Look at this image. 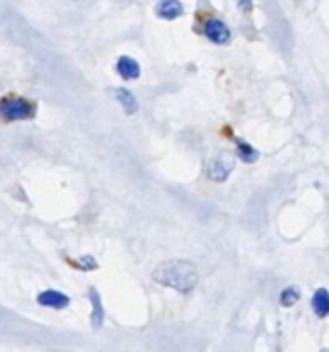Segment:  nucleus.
Returning <instances> with one entry per match:
<instances>
[{
  "instance_id": "nucleus-1",
  "label": "nucleus",
  "mask_w": 329,
  "mask_h": 352,
  "mask_svg": "<svg viewBox=\"0 0 329 352\" xmlns=\"http://www.w3.org/2000/svg\"><path fill=\"white\" fill-rule=\"evenodd\" d=\"M152 278L159 285L171 287L179 293H192L198 285V270L188 260H171V262H163L152 272Z\"/></svg>"
},
{
  "instance_id": "nucleus-2",
  "label": "nucleus",
  "mask_w": 329,
  "mask_h": 352,
  "mask_svg": "<svg viewBox=\"0 0 329 352\" xmlns=\"http://www.w3.org/2000/svg\"><path fill=\"white\" fill-rule=\"evenodd\" d=\"M0 113L6 120H29L35 113V105L23 97H6L0 101Z\"/></svg>"
},
{
  "instance_id": "nucleus-3",
  "label": "nucleus",
  "mask_w": 329,
  "mask_h": 352,
  "mask_svg": "<svg viewBox=\"0 0 329 352\" xmlns=\"http://www.w3.org/2000/svg\"><path fill=\"white\" fill-rule=\"evenodd\" d=\"M233 171V159L229 155H218L208 165V177L214 182H225Z\"/></svg>"
},
{
  "instance_id": "nucleus-4",
  "label": "nucleus",
  "mask_w": 329,
  "mask_h": 352,
  "mask_svg": "<svg viewBox=\"0 0 329 352\" xmlns=\"http://www.w3.org/2000/svg\"><path fill=\"white\" fill-rule=\"evenodd\" d=\"M204 33L210 41L214 43H227L231 39V29L220 21V19H210L204 25Z\"/></svg>"
},
{
  "instance_id": "nucleus-5",
  "label": "nucleus",
  "mask_w": 329,
  "mask_h": 352,
  "mask_svg": "<svg viewBox=\"0 0 329 352\" xmlns=\"http://www.w3.org/2000/svg\"><path fill=\"white\" fill-rule=\"evenodd\" d=\"M37 303L43 307H52V309H64V307H68L70 299L60 291H43L37 297Z\"/></svg>"
},
{
  "instance_id": "nucleus-6",
  "label": "nucleus",
  "mask_w": 329,
  "mask_h": 352,
  "mask_svg": "<svg viewBox=\"0 0 329 352\" xmlns=\"http://www.w3.org/2000/svg\"><path fill=\"white\" fill-rule=\"evenodd\" d=\"M115 70L120 72V76L124 80H132V78H138L140 76V64L130 58V56H122L115 64Z\"/></svg>"
},
{
  "instance_id": "nucleus-7",
  "label": "nucleus",
  "mask_w": 329,
  "mask_h": 352,
  "mask_svg": "<svg viewBox=\"0 0 329 352\" xmlns=\"http://www.w3.org/2000/svg\"><path fill=\"white\" fill-rule=\"evenodd\" d=\"M155 10H157V14H159L161 19L173 21V19H177V16L183 14V4L177 2V0H163V2L157 4Z\"/></svg>"
},
{
  "instance_id": "nucleus-8",
  "label": "nucleus",
  "mask_w": 329,
  "mask_h": 352,
  "mask_svg": "<svg viewBox=\"0 0 329 352\" xmlns=\"http://www.w3.org/2000/svg\"><path fill=\"white\" fill-rule=\"evenodd\" d=\"M115 99H117V103L124 107V111L128 116L138 111V101H136V97L128 89H115Z\"/></svg>"
},
{
  "instance_id": "nucleus-9",
  "label": "nucleus",
  "mask_w": 329,
  "mask_h": 352,
  "mask_svg": "<svg viewBox=\"0 0 329 352\" xmlns=\"http://www.w3.org/2000/svg\"><path fill=\"white\" fill-rule=\"evenodd\" d=\"M91 295V303H93V318H91V326L93 330H99L103 326V305H101V297L97 293V289L89 291Z\"/></svg>"
},
{
  "instance_id": "nucleus-10",
  "label": "nucleus",
  "mask_w": 329,
  "mask_h": 352,
  "mask_svg": "<svg viewBox=\"0 0 329 352\" xmlns=\"http://www.w3.org/2000/svg\"><path fill=\"white\" fill-rule=\"evenodd\" d=\"M313 309H315V314L319 316V318H326L329 314V295L326 289H319L315 295H313Z\"/></svg>"
},
{
  "instance_id": "nucleus-11",
  "label": "nucleus",
  "mask_w": 329,
  "mask_h": 352,
  "mask_svg": "<svg viewBox=\"0 0 329 352\" xmlns=\"http://www.w3.org/2000/svg\"><path fill=\"white\" fill-rule=\"evenodd\" d=\"M299 299H301V291H299L297 287H288V289H284L282 295H280V305H282V307H293Z\"/></svg>"
},
{
  "instance_id": "nucleus-12",
  "label": "nucleus",
  "mask_w": 329,
  "mask_h": 352,
  "mask_svg": "<svg viewBox=\"0 0 329 352\" xmlns=\"http://www.w3.org/2000/svg\"><path fill=\"white\" fill-rule=\"evenodd\" d=\"M237 148H239V157L245 161V163H253V161H258V151L251 146V144H247V142H237Z\"/></svg>"
},
{
  "instance_id": "nucleus-13",
  "label": "nucleus",
  "mask_w": 329,
  "mask_h": 352,
  "mask_svg": "<svg viewBox=\"0 0 329 352\" xmlns=\"http://www.w3.org/2000/svg\"><path fill=\"white\" fill-rule=\"evenodd\" d=\"M80 268H82V270H95V268H97L95 258H93V256H84V258H80Z\"/></svg>"
}]
</instances>
